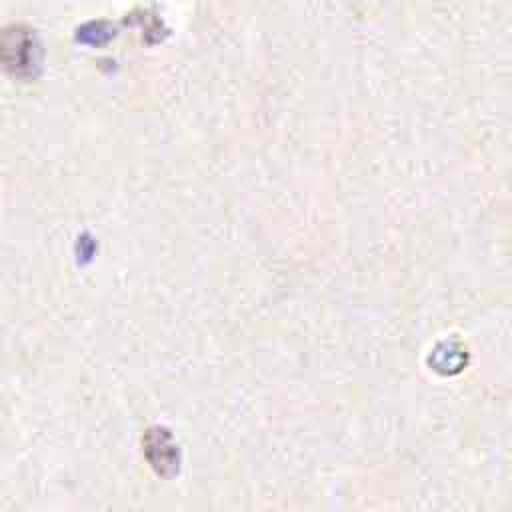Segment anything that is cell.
I'll return each instance as SVG.
<instances>
[{"mask_svg":"<svg viewBox=\"0 0 512 512\" xmlns=\"http://www.w3.org/2000/svg\"><path fill=\"white\" fill-rule=\"evenodd\" d=\"M0 68L18 82H34L44 68V44L40 34L26 22L0 28Z\"/></svg>","mask_w":512,"mask_h":512,"instance_id":"6da1fadb","label":"cell"},{"mask_svg":"<svg viewBox=\"0 0 512 512\" xmlns=\"http://www.w3.org/2000/svg\"><path fill=\"white\" fill-rule=\"evenodd\" d=\"M144 456L160 476H174L180 464L178 448L166 428H150L144 434Z\"/></svg>","mask_w":512,"mask_h":512,"instance_id":"7a4b0ae2","label":"cell"},{"mask_svg":"<svg viewBox=\"0 0 512 512\" xmlns=\"http://www.w3.org/2000/svg\"><path fill=\"white\" fill-rule=\"evenodd\" d=\"M120 32V26L108 18H94L82 22L74 30V40L84 46H104L112 42Z\"/></svg>","mask_w":512,"mask_h":512,"instance_id":"3957f363","label":"cell"},{"mask_svg":"<svg viewBox=\"0 0 512 512\" xmlns=\"http://www.w3.org/2000/svg\"><path fill=\"white\" fill-rule=\"evenodd\" d=\"M124 22L130 24V26H136V24H138V26L144 30V40H146L148 44H158V42H162V40L166 38V34H168V28L164 26L162 18H160L156 12L148 10V8H138L134 14H128V16L124 18Z\"/></svg>","mask_w":512,"mask_h":512,"instance_id":"277c9868","label":"cell"}]
</instances>
